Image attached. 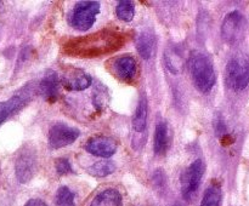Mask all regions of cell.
Here are the masks:
<instances>
[{"label": "cell", "instance_id": "cell-1", "mask_svg": "<svg viewBox=\"0 0 249 206\" xmlns=\"http://www.w3.org/2000/svg\"><path fill=\"white\" fill-rule=\"evenodd\" d=\"M126 43V35L118 31L104 29L89 35L72 39L63 45L67 56L75 57H99L118 51Z\"/></svg>", "mask_w": 249, "mask_h": 206}, {"label": "cell", "instance_id": "cell-2", "mask_svg": "<svg viewBox=\"0 0 249 206\" xmlns=\"http://www.w3.org/2000/svg\"><path fill=\"white\" fill-rule=\"evenodd\" d=\"M191 78L195 86L202 94H207L215 85L216 75L214 63L208 55L197 53L192 57L190 63Z\"/></svg>", "mask_w": 249, "mask_h": 206}, {"label": "cell", "instance_id": "cell-3", "mask_svg": "<svg viewBox=\"0 0 249 206\" xmlns=\"http://www.w3.org/2000/svg\"><path fill=\"white\" fill-rule=\"evenodd\" d=\"M226 85L233 91H242L249 84V57L238 53L230 58L225 70Z\"/></svg>", "mask_w": 249, "mask_h": 206}, {"label": "cell", "instance_id": "cell-4", "mask_svg": "<svg viewBox=\"0 0 249 206\" xmlns=\"http://www.w3.org/2000/svg\"><path fill=\"white\" fill-rule=\"evenodd\" d=\"M100 12L99 1H79L73 7L70 15V23L73 28L85 32L94 26Z\"/></svg>", "mask_w": 249, "mask_h": 206}, {"label": "cell", "instance_id": "cell-5", "mask_svg": "<svg viewBox=\"0 0 249 206\" xmlns=\"http://www.w3.org/2000/svg\"><path fill=\"white\" fill-rule=\"evenodd\" d=\"M247 32V19L240 11H232L225 16L221 26V38L230 45L241 43Z\"/></svg>", "mask_w": 249, "mask_h": 206}, {"label": "cell", "instance_id": "cell-6", "mask_svg": "<svg viewBox=\"0 0 249 206\" xmlns=\"http://www.w3.org/2000/svg\"><path fill=\"white\" fill-rule=\"evenodd\" d=\"M204 161L202 159H197L192 162L189 167L185 169V171L180 177V183H181V194L187 201L191 200L196 195L199 186H201L202 177L204 174Z\"/></svg>", "mask_w": 249, "mask_h": 206}, {"label": "cell", "instance_id": "cell-7", "mask_svg": "<svg viewBox=\"0 0 249 206\" xmlns=\"http://www.w3.org/2000/svg\"><path fill=\"white\" fill-rule=\"evenodd\" d=\"M80 136L78 128L65 123H56L49 130V144L55 149L70 145Z\"/></svg>", "mask_w": 249, "mask_h": 206}, {"label": "cell", "instance_id": "cell-8", "mask_svg": "<svg viewBox=\"0 0 249 206\" xmlns=\"http://www.w3.org/2000/svg\"><path fill=\"white\" fill-rule=\"evenodd\" d=\"M16 177L21 183H27L33 178L36 171V155L31 148L21 150L15 162Z\"/></svg>", "mask_w": 249, "mask_h": 206}, {"label": "cell", "instance_id": "cell-9", "mask_svg": "<svg viewBox=\"0 0 249 206\" xmlns=\"http://www.w3.org/2000/svg\"><path fill=\"white\" fill-rule=\"evenodd\" d=\"M109 72L123 81L131 82L136 75V60L133 56H119L107 62Z\"/></svg>", "mask_w": 249, "mask_h": 206}, {"label": "cell", "instance_id": "cell-10", "mask_svg": "<svg viewBox=\"0 0 249 206\" xmlns=\"http://www.w3.org/2000/svg\"><path fill=\"white\" fill-rule=\"evenodd\" d=\"M61 82L70 91H83L91 85V77L79 68L67 67L61 78Z\"/></svg>", "mask_w": 249, "mask_h": 206}, {"label": "cell", "instance_id": "cell-11", "mask_svg": "<svg viewBox=\"0 0 249 206\" xmlns=\"http://www.w3.org/2000/svg\"><path fill=\"white\" fill-rule=\"evenodd\" d=\"M85 150L95 157L109 158L116 153L117 142L106 136H94L87 142Z\"/></svg>", "mask_w": 249, "mask_h": 206}, {"label": "cell", "instance_id": "cell-12", "mask_svg": "<svg viewBox=\"0 0 249 206\" xmlns=\"http://www.w3.org/2000/svg\"><path fill=\"white\" fill-rule=\"evenodd\" d=\"M29 95H31V91L29 90L26 91V89H24L22 92L12 96L11 98L6 99L4 102H0V125L11 114H14L15 111H18L19 108H22L26 104V102L29 99Z\"/></svg>", "mask_w": 249, "mask_h": 206}, {"label": "cell", "instance_id": "cell-13", "mask_svg": "<svg viewBox=\"0 0 249 206\" xmlns=\"http://www.w3.org/2000/svg\"><path fill=\"white\" fill-rule=\"evenodd\" d=\"M39 90L48 102H55L58 97V77L56 73L50 72L41 79Z\"/></svg>", "mask_w": 249, "mask_h": 206}, {"label": "cell", "instance_id": "cell-14", "mask_svg": "<svg viewBox=\"0 0 249 206\" xmlns=\"http://www.w3.org/2000/svg\"><path fill=\"white\" fill-rule=\"evenodd\" d=\"M169 145V130L165 121H160L157 124L155 130V138H153V150L157 155H162L167 152Z\"/></svg>", "mask_w": 249, "mask_h": 206}, {"label": "cell", "instance_id": "cell-15", "mask_svg": "<svg viewBox=\"0 0 249 206\" xmlns=\"http://www.w3.org/2000/svg\"><path fill=\"white\" fill-rule=\"evenodd\" d=\"M90 206H123V199L117 189L108 188L97 194Z\"/></svg>", "mask_w": 249, "mask_h": 206}, {"label": "cell", "instance_id": "cell-16", "mask_svg": "<svg viewBox=\"0 0 249 206\" xmlns=\"http://www.w3.org/2000/svg\"><path fill=\"white\" fill-rule=\"evenodd\" d=\"M147 111H148V103L147 97H146L145 92L140 96L139 99V104L136 107L135 114L133 118V127L138 133H142L146 128V124H147Z\"/></svg>", "mask_w": 249, "mask_h": 206}, {"label": "cell", "instance_id": "cell-17", "mask_svg": "<svg viewBox=\"0 0 249 206\" xmlns=\"http://www.w3.org/2000/svg\"><path fill=\"white\" fill-rule=\"evenodd\" d=\"M155 46L156 38L153 32L145 31L138 36V40H136V48H138L141 57L145 58V60H148V58L152 57L153 51H155Z\"/></svg>", "mask_w": 249, "mask_h": 206}, {"label": "cell", "instance_id": "cell-18", "mask_svg": "<svg viewBox=\"0 0 249 206\" xmlns=\"http://www.w3.org/2000/svg\"><path fill=\"white\" fill-rule=\"evenodd\" d=\"M223 199V191L219 183H212L204 191L203 199L199 206H220Z\"/></svg>", "mask_w": 249, "mask_h": 206}, {"label": "cell", "instance_id": "cell-19", "mask_svg": "<svg viewBox=\"0 0 249 206\" xmlns=\"http://www.w3.org/2000/svg\"><path fill=\"white\" fill-rule=\"evenodd\" d=\"M116 171V165L112 161H97L88 167V172L95 177H106Z\"/></svg>", "mask_w": 249, "mask_h": 206}, {"label": "cell", "instance_id": "cell-20", "mask_svg": "<svg viewBox=\"0 0 249 206\" xmlns=\"http://www.w3.org/2000/svg\"><path fill=\"white\" fill-rule=\"evenodd\" d=\"M116 14L117 17L122 21L130 22L134 18V15H135V6L129 0H122L117 4Z\"/></svg>", "mask_w": 249, "mask_h": 206}, {"label": "cell", "instance_id": "cell-21", "mask_svg": "<svg viewBox=\"0 0 249 206\" xmlns=\"http://www.w3.org/2000/svg\"><path fill=\"white\" fill-rule=\"evenodd\" d=\"M74 193L68 187L62 186L58 188L55 196L56 206H75L74 204Z\"/></svg>", "mask_w": 249, "mask_h": 206}, {"label": "cell", "instance_id": "cell-22", "mask_svg": "<svg viewBox=\"0 0 249 206\" xmlns=\"http://www.w3.org/2000/svg\"><path fill=\"white\" fill-rule=\"evenodd\" d=\"M55 169L58 174H73L72 165H71L70 160L66 159V158H58L55 160Z\"/></svg>", "mask_w": 249, "mask_h": 206}, {"label": "cell", "instance_id": "cell-23", "mask_svg": "<svg viewBox=\"0 0 249 206\" xmlns=\"http://www.w3.org/2000/svg\"><path fill=\"white\" fill-rule=\"evenodd\" d=\"M24 206H48V205H46L43 200H40V199H31V200L27 201Z\"/></svg>", "mask_w": 249, "mask_h": 206}, {"label": "cell", "instance_id": "cell-24", "mask_svg": "<svg viewBox=\"0 0 249 206\" xmlns=\"http://www.w3.org/2000/svg\"><path fill=\"white\" fill-rule=\"evenodd\" d=\"M175 206H180V205H175Z\"/></svg>", "mask_w": 249, "mask_h": 206}]
</instances>
